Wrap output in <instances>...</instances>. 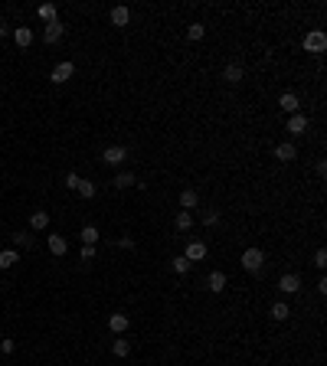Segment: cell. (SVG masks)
Listing matches in <instances>:
<instances>
[{
  "label": "cell",
  "mask_w": 327,
  "mask_h": 366,
  "mask_svg": "<svg viewBox=\"0 0 327 366\" xmlns=\"http://www.w3.org/2000/svg\"><path fill=\"white\" fill-rule=\"evenodd\" d=\"M304 49L314 52V56H321V52L327 49V33H324V30H311V33L304 36Z\"/></svg>",
  "instance_id": "1"
},
{
  "label": "cell",
  "mask_w": 327,
  "mask_h": 366,
  "mask_svg": "<svg viewBox=\"0 0 327 366\" xmlns=\"http://www.w3.org/2000/svg\"><path fill=\"white\" fill-rule=\"evenodd\" d=\"M262 265H265V252H262V248H245V252H242V268L245 272H259Z\"/></svg>",
  "instance_id": "2"
},
{
  "label": "cell",
  "mask_w": 327,
  "mask_h": 366,
  "mask_svg": "<svg viewBox=\"0 0 327 366\" xmlns=\"http://www.w3.org/2000/svg\"><path fill=\"white\" fill-rule=\"evenodd\" d=\"M102 160H105L108 167H121V164L128 160V150H125V147H118V144H114V147H105Z\"/></svg>",
  "instance_id": "3"
},
{
  "label": "cell",
  "mask_w": 327,
  "mask_h": 366,
  "mask_svg": "<svg viewBox=\"0 0 327 366\" xmlns=\"http://www.w3.org/2000/svg\"><path fill=\"white\" fill-rule=\"evenodd\" d=\"M72 75H75V66H72V62L66 59V62H59V66L52 69V75H49V79H52V82H56V85H63V82H69V79H72Z\"/></svg>",
  "instance_id": "4"
},
{
  "label": "cell",
  "mask_w": 327,
  "mask_h": 366,
  "mask_svg": "<svg viewBox=\"0 0 327 366\" xmlns=\"http://www.w3.org/2000/svg\"><path fill=\"white\" fill-rule=\"evenodd\" d=\"M226 284H229V278H226L223 272H209V275H206V291L219 294V291H226Z\"/></svg>",
  "instance_id": "5"
},
{
  "label": "cell",
  "mask_w": 327,
  "mask_h": 366,
  "mask_svg": "<svg viewBox=\"0 0 327 366\" xmlns=\"http://www.w3.org/2000/svg\"><path fill=\"white\" fill-rule=\"evenodd\" d=\"M190 258V262H203L206 258V242H200V239H193V242H187V252H183Z\"/></svg>",
  "instance_id": "6"
},
{
  "label": "cell",
  "mask_w": 327,
  "mask_h": 366,
  "mask_svg": "<svg viewBox=\"0 0 327 366\" xmlns=\"http://www.w3.org/2000/svg\"><path fill=\"white\" fill-rule=\"evenodd\" d=\"M63 33H66V26L63 23H46V30H43V43H59L63 40Z\"/></svg>",
  "instance_id": "7"
},
{
  "label": "cell",
  "mask_w": 327,
  "mask_h": 366,
  "mask_svg": "<svg viewBox=\"0 0 327 366\" xmlns=\"http://www.w3.org/2000/svg\"><path fill=\"white\" fill-rule=\"evenodd\" d=\"M278 288L285 291V294H295V291H301V278H298V275H281V281H278Z\"/></svg>",
  "instance_id": "8"
},
{
  "label": "cell",
  "mask_w": 327,
  "mask_h": 366,
  "mask_svg": "<svg viewBox=\"0 0 327 366\" xmlns=\"http://www.w3.org/2000/svg\"><path fill=\"white\" fill-rule=\"evenodd\" d=\"M278 105H281V111L285 114H298V108H301V102H298V95H291V92H285L278 98Z\"/></svg>",
  "instance_id": "9"
},
{
  "label": "cell",
  "mask_w": 327,
  "mask_h": 366,
  "mask_svg": "<svg viewBox=\"0 0 327 366\" xmlns=\"http://www.w3.org/2000/svg\"><path fill=\"white\" fill-rule=\"evenodd\" d=\"M13 43H16L20 49H26V46L33 43V30H30V26H16V30H13Z\"/></svg>",
  "instance_id": "10"
},
{
  "label": "cell",
  "mask_w": 327,
  "mask_h": 366,
  "mask_svg": "<svg viewBox=\"0 0 327 366\" xmlns=\"http://www.w3.org/2000/svg\"><path fill=\"white\" fill-rule=\"evenodd\" d=\"M111 23L114 26H128L131 23V10H128V7H121V4L111 7Z\"/></svg>",
  "instance_id": "11"
},
{
  "label": "cell",
  "mask_w": 327,
  "mask_h": 366,
  "mask_svg": "<svg viewBox=\"0 0 327 366\" xmlns=\"http://www.w3.org/2000/svg\"><path fill=\"white\" fill-rule=\"evenodd\" d=\"M288 131H291V134H304V131H307V114H291V118H288Z\"/></svg>",
  "instance_id": "12"
},
{
  "label": "cell",
  "mask_w": 327,
  "mask_h": 366,
  "mask_svg": "<svg viewBox=\"0 0 327 366\" xmlns=\"http://www.w3.org/2000/svg\"><path fill=\"white\" fill-rule=\"evenodd\" d=\"M197 203H200V196H197V190H183V193H180V209H183V213L197 209Z\"/></svg>",
  "instance_id": "13"
},
{
  "label": "cell",
  "mask_w": 327,
  "mask_h": 366,
  "mask_svg": "<svg viewBox=\"0 0 327 366\" xmlns=\"http://www.w3.org/2000/svg\"><path fill=\"white\" fill-rule=\"evenodd\" d=\"M295 144H291V141H281V144H275V157L278 160H295Z\"/></svg>",
  "instance_id": "14"
},
{
  "label": "cell",
  "mask_w": 327,
  "mask_h": 366,
  "mask_svg": "<svg viewBox=\"0 0 327 366\" xmlns=\"http://www.w3.org/2000/svg\"><path fill=\"white\" fill-rule=\"evenodd\" d=\"M36 16L43 23H56L59 16H56V4H43V7H36Z\"/></svg>",
  "instance_id": "15"
},
{
  "label": "cell",
  "mask_w": 327,
  "mask_h": 366,
  "mask_svg": "<svg viewBox=\"0 0 327 366\" xmlns=\"http://www.w3.org/2000/svg\"><path fill=\"white\" fill-rule=\"evenodd\" d=\"M46 245H49V252H52V255H66V248H69V242H66L63 236H49V239H46Z\"/></svg>",
  "instance_id": "16"
},
{
  "label": "cell",
  "mask_w": 327,
  "mask_h": 366,
  "mask_svg": "<svg viewBox=\"0 0 327 366\" xmlns=\"http://www.w3.org/2000/svg\"><path fill=\"white\" fill-rule=\"evenodd\" d=\"M16 262H20V252H16V248H4V252H0V268H13Z\"/></svg>",
  "instance_id": "17"
},
{
  "label": "cell",
  "mask_w": 327,
  "mask_h": 366,
  "mask_svg": "<svg viewBox=\"0 0 327 366\" xmlns=\"http://www.w3.org/2000/svg\"><path fill=\"white\" fill-rule=\"evenodd\" d=\"M30 226L36 229V232H43V229L49 226V213H46V209H36V213L30 216Z\"/></svg>",
  "instance_id": "18"
},
{
  "label": "cell",
  "mask_w": 327,
  "mask_h": 366,
  "mask_svg": "<svg viewBox=\"0 0 327 366\" xmlns=\"http://www.w3.org/2000/svg\"><path fill=\"white\" fill-rule=\"evenodd\" d=\"M128 324H131V320H128V314H111V317H108V327L114 330V334H125V330H128Z\"/></svg>",
  "instance_id": "19"
},
{
  "label": "cell",
  "mask_w": 327,
  "mask_h": 366,
  "mask_svg": "<svg viewBox=\"0 0 327 366\" xmlns=\"http://www.w3.org/2000/svg\"><path fill=\"white\" fill-rule=\"evenodd\" d=\"M75 193L82 196V200H92V196L99 193V186H95L92 180H79V186H75Z\"/></svg>",
  "instance_id": "20"
},
{
  "label": "cell",
  "mask_w": 327,
  "mask_h": 366,
  "mask_svg": "<svg viewBox=\"0 0 327 366\" xmlns=\"http://www.w3.org/2000/svg\"><path fill=\"white\" fill-rule=\"evenodd\" d=\"M79 239H82V245H95V242H99V229H95V226H82Z\"/></svg>",
  "instance_id": "21"
},
{
  "label": "cell",
  "mask_w": 327,
  "mask_h": 366,
  "mask_svg": "<svg viewBox=\"0 0 327 366\" xmlns=\"http://www.w3.org/2000/svg\"><path fill=\"white\" fill-rule=\"evenodd\" d=\"M111 183H114V186H118V190H125V186H134V183H138V177H134V174H128V170H125V174H118V177H114V180H111Z\"/></svg>",
  "instance_id": "22"
},
{
  "label": "cell",
  "mask_w": 327,
  "mask_h": 366,
  "mask_svg": "<svg viewBox=\"0 0 327 366\" xmlns=\"http://www.w3.org/2000/svg\"><path fill=\"white\" fill-rule=\"evenodd\" d=\"M272 317H275V320H288L291 317V307L285 304V301H278V304H272Z\"/></svg>",
  "instance_id": "23"
},
{
  "label": "cell",
  "mask_w": 327,
  "mask_h": 366,
  "mask_svg": "<svg viewBox=\"0 0 327 366\" xmlns=\"http://www.w3.org/2000/svg\"><path fill=\"white\" fill-rule=\"evenodd\" d=\"M190 268H193V262H190L187 255H177V258H174V272H177V275H187Z\"/></svg>",
  "instance_id": "24"
},
{
  "label": "cell",
  "mask_w": 327,
  "mask_h": 366,
  "mask_svg": "<svg viewBox=\"0 0 327 366\" xmlns=\"http://www.w3.org/2000/svg\"><path fill=\"white\" fill-rule=\"evenodd\" d=\"M223 79H226V82H242V66H236V62H233V66H226Z\"/></svg>",
  "instance_id": "25"
},
{
  "label": "cell",
  "mask_w": 327,
  "mask_h": 366,
  "mask_svg": "<svg viewBox=\"0 0 327 366\" xmlns=\"http://www.w3.org/2000/svg\"><path fill=\"white\" fill-rule=\"evenodd\" d=\"M174 226L180 229V232H187V229L193 226V216H190V213H183V209H180V213H177V219H174Z\"/></svg>",
  "instance_id": "26"
},
{
  "label": "cell",
  "mask_w": 327,
  "mask_h": 366,
  "mask_svg": "<svg viewBox=\"0 0 327 366\" xmlns=\"http://www.w3.org/2000/svg\"><path fill=\"white\" fill-rule=\"evenodd\" d=\"M111 350H114V356H128V353H131V343H128V340H114Z\"/></svg>",
  "instance_id": "27"
},
{
  "label": "cell",
  "mask_w": 327,
  "mask_h": 366,
  "mask_svg": "<svg viewBox=\"0 0 327 366\" xmlns=\"http://www.w3.org/2000/svg\"><path fill=\"white\" fill-rule=\"evenodd\" d=\"M10 239H13V245H16V248H26V245H30V242H33V239H30V236H26V232H13V236H10Z\"/></svg>",
  "instance_id": "28"
},
{
  "label": "cell",
  "mask_w": 327,
  "mask_h": 366,
  "mask_svg": "<svg viewBox=\"0 0 327 366\" xmlns=\"http://www.w3.org/2000/svg\"><path fill=\"white\" fill-rule=\"evenodd\" d=\"M203 33H206V26H203V23H190L187 36H190V40H203Z\"/></svg>",
  "instance_id": "29"
},
{
  "label": "cell",
  "mask_w": 327,
  "mask_h": 366,
  "mask_svg": "<svg viewBox=\"0 0 327 366\" xmlns=\"http://www.w3.org/2000/svg\"><path fill=\"white\" fill-rule=\"evenodd\" d=\"M216 222H219V213H216V209H206V213H203V226H216Z\"/></svg>",
  "instance_id": "30"
},
{
  "label": "cell",
  "mask_w": 327,
  "mask_h": 366,
  "mask_svg": "<svg viewBox=\"0 0 327 366\" xmlns=\"http://www.w3.org/2000/svg\"><path fill=\"white\" fill-rule=\"evenodd\" d=\"M314 265H317V268H324V265H327V252H324V248H317V252H314Z\"/></svg>",
  "instance_id": "31"
},
{
  "label": "cell",
  "mask_w": 327,
  "mask_h": 366,
  "mask_svg": "<svg viewBox=\"0 0 327 366\" xmlns=\"http://www.w3.org/2000/svg\"><path fill=\"white\" fill-rule=\"evenodd\" d=\"M95 258V245H82V262H92Z\"/></svg>",
  "instance_id": "32"
},
{
  "label": "cell",
  "mask_w": 327,
  "mask_h": 366,
  "mask_svg": "<svg viewBox=\"0 0 327 366\" xmlns=\"http://www.w3.org/2000/svg\"><path fill=\"white\" fill-rule=\"evenodd\" d=\"M79 180H82L79 174H69V177H66V186H69V190H75V186H79Z\"/></svg>",
  "instance_id": "33"
},
{
  "label": "cell",
  "mask_w": 327,
  "mask_h": 366,
  "mask_svg": "<svg viewBox=\"0 0 327 366\" xmlns=\"http://www.w3.org/2000/svg\"><path fill=\"white\" fill-rule=\"evenodd\" d=\"M118 248H134V239H128V236H121V239H118Z\"/></svg>",
  "instance_id": "34"
},
{
  "label": "cell",
  "mask_w": 327,
  "mask_h": 366,
  "mask_svg": "<svg viewBox=\"0 0 327 366\" xmlns=\"http://www.w3.org/2000/svg\"><path fill=\"white\" fill-rule=\"evenodd\" d=\"M0 350H4V353H13L16 343H13V340H0Z\"/></svg>",
  "instance_id": "35"
},
{
  "label": "cell",
  "mask_w": 327,
  "mask_h": 366,
  "mask_svg": "<svg viewBox=\"0 0 327 366\" xmlns=\"http://www.w3.org/2000/svg\"><path fill=\"white\" fill-rule=\"evenodd\" d=\"M7 33H10V26H7L4 20H0V36H7Z\"/></svg>",
  "instance_id": "36"
}]
</instances>
